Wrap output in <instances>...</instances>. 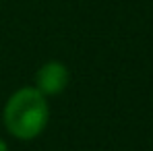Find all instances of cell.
<instances>
[{"instance_id":"cell-2","label":"cell","mask_w":153,"mask_h":151,"mask_svg":"<svg viewBox=\"0 0 153 151\" xmlns=\"http://www.w3.org/2000/svg\"><path fill=\"white\" fill-rule=\"evenodd\" d=\"M71 83V71L60 60H48L35 71V89L46 97L60 95Z\"/></svg>"},{"instance_id":"cell-1","label":"cell","mask_w":153,"mask_h":151,"mask_svg":"<svg viewBox=\"0 0 153 151\" xmlns=\"http://www.w3.org/2000/svg\"><path fill=\"white\" fill-rule=\"evenodd\" d=\"M50 122V103L33 85L19 87L8 95L2 108V124L17 141L37 139Z\"/></svg>"},{"instance_id":"cell-3","label":"cell","mask_w":153,"mask_h":151,"mask_svg":"<svg viewBox=\"0 0 153 151\" xmlns=\"http://www.w3.org/2000/svg\"><path fill=\"white\" fill-rule=\"evenodd\" d=\"M0 151H8V145H6V141H2V139H0Z\"/></svg>"}]
</instances>
